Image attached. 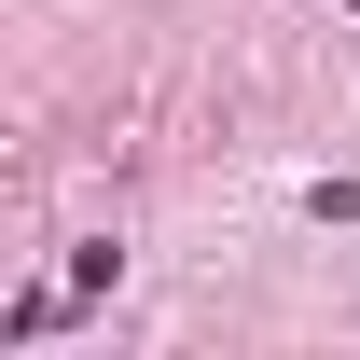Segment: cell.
<instances>
[{"instance_id": "1", "label": "cell", "mask_w": 360, "mask_h": 360, "mask_svg": "<svg viewBox=\"0 0 360 360\" xmlns=\"http://www.w3.org/2000/svg\"><path fill=\"white\" fill-rule=\"evenodd\" d=\"M347 14H360V0H347Z\"/></svg>"}]
</instances>
